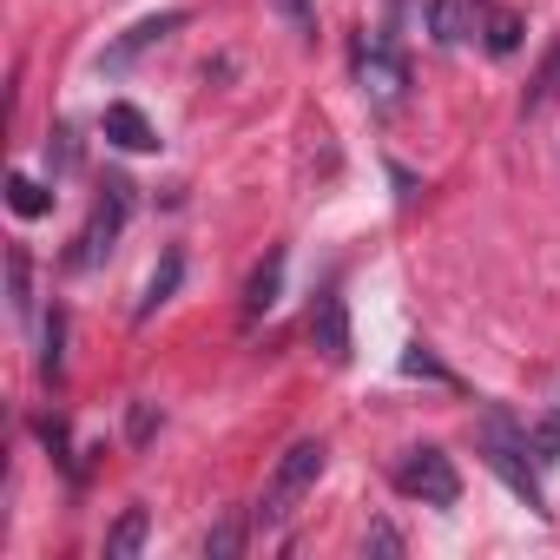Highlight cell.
I'll list each match as a JSON object with an SVG mask.
<instances>
[{"instance_id":"1","label":"cell","mask_w":560,"mask_h":560,"mask_svg":"<svg viewBox=\"0 0 560 560\" xmlns=\"http://www.w3.org/2000/svg\"><path fill=\"white\" fill-rule=\"evenodd\" d=\"M324 462H330V448L317 442V435H304V442H291L284 455H277V468H270V481H264V494H257V527H284L291 514H298V501L317 488V475H324Z\"/></svg>"},{"instance_id":"2","label":"cell","mask_w":560,"mask_h":560,"mask_svg":"<svg viewBox=\"0 0 560 560\" xmlns=\"http://www.w3.org/2000/svg\"><path fill=\"white\" fill-rule=\"evenodd\" d=\"M126 218H132V178H119V172H113V178L100 185V198H93V218H86V231L73 237V257H67V264H73V270H93V264H100V257L119 244Z\"/></svg>"},{"instance_id":"3","label":"cell","mask_w":560,"mask_h":560,"mask_svg":"<svg viewBox=\"0 0 560 560\" xmlns=\"http://www.w3.org/2000/svg\"><path fill=\"white\" fill-rule=\"evenodd\" d=\"M481 448H488V468H494V475H501L527 508H534V514H547V494H540V481H534V468H527V455H534V448H527V435H514V422H508L501 409L481 422Z\"/></svg>"},{"instance_id":"4","label":"cell","mask_w":560,"mask_h":560,"mask_svg":"<svg viewBox=\"0 0 560 560\" xmlns=\"http://www.w3.org/2000/svg\"><path fill=\"white\" fill-rule=\"evenodd\" d=\"M396 488L409 501H429V508H455L462 501V475H455V462L442 448H409L396 462Z\"/></svg>"},{"instance_id":"5","label":"cell","mask_w":560,"mask_h":560,"mask_svg":"<svg viewBox=\"0 0 560 560\" xmlns=\"http://www.w3.org/2000/svg\"><path fill=\"white\" fill-rule=\"evenodd\" d=\"M357 86H363L376 106H402L409 67H402V54L389 47V34H357Z\"/></svg>"},{"instance_id":"6","label":"cell","mask_w":560,"mask_h":560,"mask_svg":"<svg viewBox=\"0 0 560 560\" xmlns=\"http://www.w3.org/2000/svg\"><path fill=\"white\" fill-rule=\"evenodd\" d=\"M311 350L324 357V363H350V304L337 298V291H317V304H311Z\"/></svg>"},{"instance_id":"7","label":"cell","mask_w":560,"mask_h":560,"mask_svg":"<svg viewBox=\"0 0 560 560\" xmlns=\"http://www.w3.org/2000/svg\"><path fill=\"white\" fill-rule=\"evenodd\" d=\"M185 21H191L185 8H172V14H152V21H139V27H132V34H126L119 47H106V54H100V73H126V67H132V60H139L145 47H159V40H172V34H178Z\"/></svg>"},{"instance_id":"8","label":"cell","mask_w":560,"mask_h":560,"mask_svg":"<svg viewBox=\"0 0 560 560\" xmlns=\"http://www.w3.org/2000/svg\"><path fill=\"white\" fill-rule=\"evenodd\" d=\"M100 132H106L119 152H159V126H152L132 100H113V106L100 113Z\"/></svg>"},{"instance_id":"9","label":"cell","mask_w":560,"mask_h":560,"mask_svg":"<svg viewBox=\"0 0 560 560\" xmlns=\"http://www.w3.org/2000/svg\"><path fill=\"white\" fill-rule=\"evenodd\" d=\"M481 0H435L429 8V34H435V47H462L475 27H481Z\"/></svg>"},{"instance_id":"10","label":"cell","mask_w":560,"mask_h":560,"mask_svg":"<svg viewBox=\"0 0 560 560\" xmlns=\"http://www.w3.org/2000/svg\"><path fill=\"white\" fill-rule=\"evenodd\" d=\"M277 291H284V250H270L257 270H250V284H244V317H264L277 304Z\"/></svg>"},{"instance_id":"11","label":"cell","mask_w":560,"mask_h":560,"mask_svg":"<svg viewBox=\"0 0 560 560\" xmlns=\"http://www.w3.org/2000/svg\"><path fill=\"white\" fill-rule=\"evenodd\" d=\"M178 277H185V257H178V250H165V257H159V270H152V284H145V298H139V311H132L139 324H152V317H159V311L172 304Z\"/></svg>"},{"instance_id":"12","label":"cell","mask_w":560,"mask_h":560,"mask_svg":"<svg viewBox=\"0 0 560 560\" xmlns=\"http://www.w3.org/2000/svg\"><path fill=\"white\" fill-rule=\"evenodd\" d=\"M145 527H152V514H145V508L132 501V508H126V514L113 521V534H106V560H132V553L145 547Z\"/></svg>"},{"instance_id":"13","label":"cell","mask_w":560,"mask_h":560,"mask_svg":"<svg viewBox=\"0 0 560 560\" xmlns=\"http://www.w3.org/2000/svg\"><path fill=\"white\" fill-rule=\"evenodd\" d=\"M481 40H488V54L508 60V54L521 47V14H514V8H488V14H481Z\"/></svg>"},{"instance_id":"14","label":"cell","mask_w":560,"mask_h":560,"mask_svg":"<svg viewBox=\"0 0 560 560\" xmlns=\"http://www.w3.org/2000/svg\"><path fill=\"white\" fill-rule=\"evenodd\" d=\"M8 205H14V218H47V211H54V191H47L40 178L14 172V178H8Z\"/></svg>"},{"instance_id":"15","label":"cell","mask_w":560,"mask_h":560,"mask_svg":"<svg viewBox=\"0 0 560 560\" xmlns=\"http://www.w3.org/2000/svg\"><path fill=\"white\" fill-rule=\"evenodd\" d=\"M8 298H14V317H27V311H34V264H27V250H21V244L8 250Z\"/></svg>"},{"instance_id":"16","label":"cell","mask_w":560,"mask_h":560,"mask_svg":"<svg viewBox=\"0 0 560 560\" xmlns=\"http://www.w3.org/2000/svg\"><path fill=\"white\" fill-rule=\"evenodd\" d=\"M40 343H47V350H40V376L60 383V363H67V357H60V350H67V317H60V311L47 317V337H40Z\"/></svg>"},{"instance_id":"17","label":"cell","mask_w":560,"mask_h":560,"mask_svg":"<svg viewBox=\"0 0 560 560\" xmlns=\"http://www.w3.org/2000/svg\"><path fill=\"white\" fill-rule=\"evenodd\" d=\"M527 448H534V462H540V468H547V462H560V409H547V416L534 422Z\"/></svg>"},{"instance_id":"18","label":"cell","mask_w":560,"mask_h":560,"mask_svg":"<svg viewBox=\"0 0 560 560\" xmlns=\"http://www.w3.org/2000/svg\"><path fill=\"white\" fill-rule=\"evenodd\" d=\"M73 159H80V145H73V126H60V132L47 139V165H54V178H60V172H73Z\"/></svg>"},{"instance_id":"19","label":"cell","mask_w":560,"mask_h":560,"mask_svg":"<svg viewBox=\"0 0 560 560\" xmlns=\"http://www.w3.org/2000/svg\"><path fill=\"white\" fill-rule=\"evenodd\" d=\"M237 547H244V527H237V521H224V527L205 534V553H211V560H231Z\"/></svg>"},{"instance_id":"20","label":"cell","mask_w":560,"mask_h":560,"mask_svg":"<svg viewBox=\"0 0 560 560\" xmlns=\"http://www.w3.org/2000/svg\"><path fill=\"white\" fill-rule=\"evenodd\" d=\"M402 376H435V383H448V370L422 350V343H409V357H402Z\"/></svg>"},{"instance_id":"21","label":"cell","mask_w":560,"mask_h":560,"mask_svg":"<svg viewBox=\"0 0 560 560\" xmlns=\"http://www.w3.org/2000/svg\"><path fill=\"white\" fill-rule=\"evenodd\" d=\"M363 547H370V553H402V534H396V527H389V521H376V527H370V540H363Z\"/></svg>"},{"instance_id":"22","label":"cell","mask_w":560,"mask_h":560,"mask_svg":"<svg viewBox=\"0 0 560 560\" xmlns=\"http://www.w3.org/2000/svg\"><path fill=\"white\" fill-rule=\"evenodd\" d=\"M152 435V402H132V442H145Z\"/></svg>"},{"instance_id":"23","label":"cell","mask_w":560,"mask_h":560,"mask_svg":"<svg viewBox=\"0 0 560 560\" xmlns=\"http://www.w3.org/2000/svg\"><path fill=\"white\" fill-rule=\"evenodd\" d=\"M553 86H560V54H553V60H547V73H540V93H553ZM540 93H534V106H540Z\"/></svg>"}]
</instances>
